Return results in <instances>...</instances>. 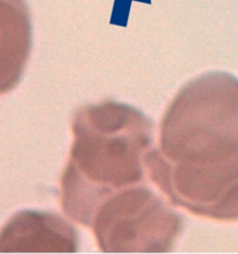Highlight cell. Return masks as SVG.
I'll list each match as a JSON object with an SVG mask.
<instances>
[{"label": "cell", "mask_w": 238, "mask_h": 254, "mask_svg": "<svg viewBox=\"0 0 238 254\" xmlns=\"http://www.w3.org/2000/svg\"><path fill=\"white\" fill-rule=\"evenodd\" d=\"M31 44V15L26 1L0 0V97L21 81Z\"/></svg>", "instance_id": "5"}, {"label": "cell", "mask_w": 238, "mask_h": 254, "mask_svg": "<svg viewBox=\"0 0 238 254\" xmlns=\"http://www.w3.org/2000/svg\"><path fill=\"white\" fill-rule=\"evenodd\" d=\"M146 168L171 206L238 222V79L213 72L185 84L161 118Z\"/></svg>", "instance_id": "1"}, {"label": "cell", "mask_w": 238, "mask_h": 254, "mask_svg": "<svg viewBox=\"0 0 238 254\" xmlns=\"http://www.w3.org/2000/svg\"><path fill=\"white\" fill-rule=\"evenodd\" d=\"M89 228L103 253H166L182 232L183 220L144 183L107 198Z\"/></svg>", "instance_id": "3"}, {"label": "cell", "mask_w": 238, "mask_h": 254, "mask_svg": "<svg viewBox=\"0 0 238 254\" xmlns=\"http://www.w3.org/2000/svg\"><path fill=\"white\" fill-rule=\"evenodd\" d=\"M73 140L59 181L62 212L89 228L97 208L124 189L148 183L154 123L139 109L106 99L72 116Z\"/></svg>", "instance_id": "2"}, {"label": "cell", "mask_w": 238, "mask_h": 254, "mask_svg": "<svg viewBox=\"0 0 238 254\" xmlns=\"http://www.w3.org/2000/svg\"><path fill=\"white\" fill-rule=\"evenodd\" d=\"M77 231L56 213L24 211L0 230V252H56L78 251Z\"/></svg>", "instance_id": "4"}]
</instances>
